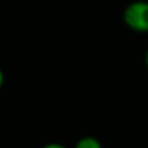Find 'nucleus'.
Returning <instances> with one entry per match:
<instances>
[{
  "label": "nucleus",
  "mask_w": 148,
  "mask_h": 148,
  "mask_svg": "<svg viewBox=\"0 0 148 148\" xmlns=\"http://www.w3.org/2000/svg\"><path fill=\"white\" fill-rule=\"evenodd\" d=\"M145 65H147V68H148V49H147V52H145Z\"/></svg>",
  "instance_id": "4"
},
{
  "label": "nucleus",
  "mask_w": 148,
  "mask_h": 148,
  "mask_svg": "<svg viewBox=\"0 0 148 148\" xmlns=\"http://www.w3.org/2000/svg\"><path fill=\"white\" fill-rule=\"evenodd\" d=\"M77 148H100V142L93 136H84L77 142Z\"/></svg>",
  "instance_id": "2"
},
{
  "label": "nucleus",
  "mask_w": 148,
  "mask_h": 148,
  "mask_svg": "<svg viewBox=\"0 0 148 148\" xmlns=\"http://www.w3.org/2000/svg\"><path fill=\"white\" fill-rule=\"evenodd\" d=\"M3 82H5V76H3L2 68H0V89H2V86H3Z\"/></svg>",
  "instance_id": "3"
},
{
  "label": "nucleus",
  "mask_w": 148,
  "mask_h": 148,
  "mask_svg": "<svg viewBox=\"0 0 148 148\" xmlns=\"http://www.w3.org/2000/svg\"><path fill=\"white\" fill-rule=\"evenodd\" d=\"M123 22L135 32H148V2L138 0L123 10Z\"/></svg>",
  "instance_id": "1"
}]
</instances>
